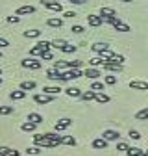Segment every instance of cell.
Returning a JSON list of instances; mask_svg holds the SVG:
<instances>
[{
	"instance_id": "8fae6325",
	"label": "cell",
	"mask_w": 148,
	"mask_h": 156,
	"mask_svg": "<svg viewBox=\"0 0 148 156\" xmlns=\"http://www.w3.org/2000/svg\"><path fill=\"white\" fill-rule=\"evenodd\" d=\"M130 87H132V89H139V91H146V89H148V82H143V80H132V82H130Z\"/></svg>"
},
{
	"instance_id": "4dcf8cb0",
	"label": "cell",
	"mask_w": 148,
	"mask_h": 156,
	"mask_svg": "<svg viewBox=\"0 0 148 156\" xmlns=\"http://www.w3.org/2000/svg\"><path fill=\"white\" fill-rule=\"evenodd\" d=\"M135 119H139V121H144V119H148V108H143V110H139V112L135 113Z\"/></svg>"
},
{
	"instance_id": "277c9868",
	"label": "cell",
	"mask_w": 148,
	"mask_h": 156,
	"mask_svg": "<svg viewBox=\"0 0 148 156\" xmlns=\"http://www.w3.org/2000/svg\"><path fill=\"white\" fill-rule=\"evenodd\" d=\"M80 76H83V73L80 69H69V71L61 73L63 82H67V80H76V78H80Z\"/></svg>"
},
{
	"instance_id": "f35d334b",
	"label": "cell",
	"mask_w": 148,
	"mask_h": 156,
	"mask_svg": "<svg viewBox=\"0 0 148 156\" xmlns=\"http://www.w3.org/2000/svg\"><path fill=\"white\" fill-rule=\"evenodd\" d=\"M107 62H115V63H124V56H120V54H113V58H111V60H107Z\"/></svg>"
},
{
	"instance_id": "7c38bea8",
	"label": "cell",
	"mask_w": 148,
	"mask_h": 156,
	"mask_svg": "<svg viewBox=\"0 0 148 156\" xmlns=\"http://www.w3.org/2000/svg\"><path fill=\"white\" fill-rule=\"evenodd\" d=\"M61 73H63V71H58V69H50V71H46V76L50 78V80H56V82H63V78H61Z\"/></svg>"
},
{
	"instance_id": "8992f818",
	"label": "cell",
	"mask_w": 148,
	"mask_h": 156,
	"mask_svg": "<svg viewBox=\"0 0 148 156\" xmlns=\"http://www.w3.org/2000/svg\"><path fill=\"white\" fill-rule=\"evenodd\" d=\"M21 65H22L24 69H41V62H39V60H32V58H26V60H22Z\"/></svg>"
},
{
	"instance_id": "ffe728a7",
	"label": "cell",
	"mask_w": 148,
	"mask_h": 156,
	"mask_svg": "<svg viewBox=\"0 0 148 156\" xmlns=\"http://www.w3.org/2000/svg\"><path fill=\"white\" fill-rule=\"evenodd\" d=\"M43 93H46V95H58V93H61V87L59 86H45Z\"/></svg>"
},
{
	"instance_id": "ac0fdd59",
	"label": "cell",
	"mask_w": 148,
	"mask_h": 156,
	"mask_svg": "<svg viewBox=\"0 0 148 156\" xmlns=\"http://www.w3.org/2000/svg\"><path fill=\"white\" fill-rule=\"evenodd\" d=\"M65 93H67L69 97H72V99H80V97H82V89H80V87H67Z\"/></svg>"
},
{
	"instance_id": "5b68a950",
	"label": "cell",
	"mask_w": 148,
	"mask_h": 156,
	"mask_svg": "<svg viewBox=\"0 0 148 156\" xmlns=\"http://www.w3.org/2000/svg\"><path fill=\"white\" fill-rule=\"evenodd\" d=\"M33 101L37 102V104H48V102H52L54 101V95H46V93H39V95H33Z\"/></svg>"
},
{
	"instance_id": "e0dca14e",
	"label": "cell",
	"mask_w": 148,
	"mask_h": 156,
	"mask_svg": "<svg viewBox=\"0 0 148 156\" xmlns=\"http://www.w3.org/2000/svg\"><path fill=\"white\" fill-rule=\"evenodd\" d=\"M91 50H92V52H96V54H102V52L109 50V45H107V43H95V45L91 47Z\"/></svg>"
},
{
	"instance_id": "1f68e13d",
	"label": "cell",
	"mask_w": 148,
	"mask_h": 156,
	"mask_svg": "<svg viewBox=\"0 0 148 156\" xmlns=\"http://www.w3.org/2000/svg\"><path fill=\"white\" fill-rule=\"evenodd\" d=\"M61 145H70V147H74V145H76V140H74L72 136H63Z\"/></svg>"
},
{
	"instance_id": "4fadbf2b",
	"label": "cell",
	"mask_w": 148,
	"mask_h": 156,
	"mask_svg": "<svg viewBox=\"0 0 148 156\" xmlns=\"http://www.w3.org/2000/svg\"><path fill=\"white\" fill-rule=\"evenodd\" d=\"M24 97H26V91L21 89V87H18V89H13V91L9 93V99H11V101H21V99H24Z\"/></svg>"
},
{
	"instance_id": "ba28073f",
	"label": "cell",
	"mask_w": 148,
	"mask_h": 156,
	"mask_svg": "<svg viewBox=\"0 0 148 156\" xmlns=\"http://www.w3.org/2000/svg\"><path fill=\"white\" fill-rule=\"evenodd\" d=\"M102 138L107 140V141H119V140H120V134H119L117 130H104Z\"/></svg>"
},
{
	"instance_id": "6da1fadb",
	"label": "cell",
	"mask_w": 148,
	"mask_h": 156,
	"mask_svg": "<svg viewBox=\"0 0 148 156\" xmlns=\"http://www.w3.org/2000/svg\"><path fill=\"white\" fill-rule=\"evenodd\" d=\"M33 141H35L37 147H43V149H54V147L59 145V143H56V141L48 140L45 134H35V136H33Z\"/></svg>"
},
{
	"instance_id": "7402d4cb",
	"label": "cell",
	"mask_w": 148,
	"mask_h": 156,
	"mask_svg": "<svg viewBox=\"0 0 148 156\" xmlns=\"http://www.w3.org/2000/svg\"><path fill=\"white\" fill-rule=\"evenodd\" d=\"M92 149H107V140L96 138L95 141H92Z\"/></svg>"
},
{
	"instance_id": "f1b7e54d",
	"label": "cell",
	"mask_w": 148,
	"mask_h": 156,
	"mask_svg": "<svg viewBox=\"0 0 148 156\" xmlns=\"http://www.w3.org/2000/svg\"><path fill=\"white\" fill-rule=\"evenodd\" d=\"M22 35L28 37V39H33V37H39V35H41V30H35V28H33V30H26Z\"/></svg>"
},
{
	"instance_id": "9f6ffc18",
	"label": "cell",
	"mask_w": 148,
	"mask_h": 156,
	"mask_svg": "<svg viewBox=\"0 0 148 156\" xmlns=\"http://www.w3.org/2000/svg\"><path fill=\"white\" fill-rule=\"evenodd\" d=\"M0 60H2V54H0Z\"/></svg>"
},
{
	"instance_id": "83f0119b",
	"label": "cell",
	"mask_w": 148,
	"mask_h": 156,
	"mask_svg": "<svg viewBox=\"0 0 148 156\" xmlns=\"http://www.w3.org/2000/svg\"><path fill=\"white\" fill-rule=\"evenodd\" d=\"M126 154H128V156H141V154H144V151L139 149V147H130V149L126 151Z\"/></svg>"
},
{
	"instance_id": "816d5d0a",
	"label": "cell",
	"mask_w": 148,
	"mask_h": 156,
	"mask_svg": "<svg viewBox=\"0 0 148 156\" xmlns=\"http://www.w3.org/2000/svg\"><path fill=\"white\" fill-rule=\"evenodd\" d=\"M8 45H9V43L6 41V39H4V37H0V48H4V47H8Z\"/></svg>"
},
{
	"instance_id": "8d00e7d4",
	"label": "cell",
	"mask_w": 148,
	"mask_h": 156,
	"mask_svg": "<svg viewBox=\"0 0 148 156\" xmlns=\"http://www.w3.org/2000/svg\"><path fill=\"white\" fill-rule=\"evenodd\" d=\"M65 45H67V41H65V39H56V41L52 43V47H56V48H59V50H61V48H63Z\"/></svg>"
},
{
	"instance_id": "9c48e42d",
	"label": "cell",
	"mask_w": 148,
	"mask_h": 156,
	"mask_svg": "<svg viewBox=\"0 0 148 156\" xmlns=\"http://www.w3.org/2000/svg\"><path fill=\"white\" fill-rule=\"evenodd\" d=\"M100 74H102V73H100L96 67H87V69H85V73H83V76L91 78V80H98Z\"/></svg>"
},
{
	"instance_id": "cb8c5ba5",
	"label": "cell",
	"mask_w": 148,
	"mask_h": 156,
	"mask_svg": "<svg viewBox=\"0 0 148 156\" xmlns=\"http://www.w3.org/2000/svg\"><path fill=\"white\" fill-rule=\"evenodd\" d=\"M100 17H117V11L113 8H100Z\"/></svg>"
},
{
	"instance_id": "680465c9",
	"label": "cell",
	"mask_w": 148,
	"mask_h": 156,
	"mask_svg": "<svg viewBox=\"0 0 148 156\" xmlns=\"http://www.w3.org/2000/svg\"><path fill=\"white\" fill-rule=\"evenodd\" d=\"M141 156H146V154H141Z\"/></svg>"
},
{
	"instance_id": "52a82bcc",
	"label": "cell",
	"mask_w": 148,
	"mask_h": 156,
	"mask_svg": "<svg viewBox=\"0 0 148 156\" xmlns=\"http://www.w3.org/2000/svg\"><path fill=\"white\" fill-rule=\"evenodd\" d=\"M70 125H72V119H69V117H63V119H59L58 123H56L54 128H56V132H63V130L69 128Z\"/></svg>"
},
{
	"instance_id": "d590c367",
	"label": "cell",
	"mask_w": 148,
	"mask_h": 156,
	"mask_svg": "<svg viewBox=\"0 0 148 156\" xmlns=\"http://www.w3.org/2000/svg\"><path fill=\"white\" fill-rule=\"evenodd\" d=\"M13 113V106H0V115H9Z\"/></svg>"
},
{
	"instance_id": "74e56055",
	"label": "cell",
	"mask_w": 148,
	"mask_h": 156,
	"mask_svg": "<svg viewBox=\"0 0 148 156\" xmlns=\"http://www.w3.org/2000/svg\"><path fill=\"white\" fill-rule=\"evenodd\" d=\"M104 80H106V84L113 86V84L117 82V76H115V74H106V78H104Z\"/></svg>"
},
{
	"instance_id": "b9f144b4",
	"label": "cell",
	"mask_w": 148,
	"mask_h": 156,
	"mask_svg": "<svg viewBox=\"0 0 148 156\" xmlns=\"http://www.w3.org/2000/svg\"><path fill=\"white\" fill-rule=\"evenodd\" d=\"M82 62L80 60H74V62H69V69H80Z\"/></svg>"
},
{
	"instance_id": "30bf717a",
	"label": "cell",
	"mask_w": 148,
	"mask_h": 156,
	"mask_svg": "<svg viewBox=\"0 0 148 156\" xmlns=\"http://www.w3.org/2000/svg\"><path fill=\"white\" fill-rule=\"evenodd\" d=\"M102 67L106 71H113V73H120L122 71V63H115V62H106Z\"/></svg>"
},
{
	"instance_id": "f907efd6",
	"label": "cell",
	"mask_w": 148,
	"mask_h": 156,
	"mask_svg": "<svg viewBox=\"0 0 148 156\" xmlns=\"http://www.w3.org/2000/svg\"><path fill=\"white\" fill-rule=\"evenodd\" d=\"M6 156H21V152H18V151H15V149H11Z\"/></svg>"
},
{
	"instance_id": "db71d44e",
	"label": "cell",
	"mask_w": 148,
	"mask_h": 156,
	"mask_svg": "<svg viewBox=\"0 0 148 156\" xmlns=\"http://www.w3.org/2000/svg\"><path fill=\"white\" fill-rule=\"evenodd\" d=\"M0 84H2V76H0Z\"/></svg>"
},
{
	"instance_id": "3957f363",
	"label": "cell",
	"mask_w": 148,
	"mask_h": 156,
	"mask_svg": "<svg viewBox=\"0 0 148 156\" xmlns=\"http://www.w3.org/2000/svg\"><path fill=\"white\" fill-rule=\"evenodd\" d=\"M41 4H43L45 8L56 11V13H61V11H63V4L58 2V0H41Z\"/></svg>"
},
{
	"instance_id": "d6a6232c",
	"label": "cell",
	"mask_w": 148,
	"mask_h": 156,
	"mask_svg": "<svg viewBox=\"0 0 148 156\" xmlns=\"http://www.w3.org/2000/svg\"><path fill=\"white\" fill-rule=\"evenodd\" d=\"M67 67H69V62L56 60V63H54V69H58V71H63V69H67Z\"/></svg>"
},
{
	"instance_id": "e575fe53",
	"label": "cell",
	"mask_w": 148,
	"mask_h": 156,
	"mask_svg": "<svg viewBox=\"0 0 148 156\" xmlns=\"http://www.w3.org/2000/svg\"><path fill=\"white\" fill-rule=\"evenodd\" d=\"M61 50H63L65 54H74V52H76V45H69V43H67Z\"/></svg>"
},
{
	"instance_id": "7dc6e473",
	"label": "cell",
	"mask_w": 148,
	"mask_h": 156,
	"mask_svg": "<svg viewBox=\"0 0 148 156\" xmlns=\"http://www.w3.org/2000/svg\"><path fill=\"white\" fill-rule=\"evenodd\" d=\"M41 58H43V60H52V52H50V50H46V52H43V54H41Z\"/></svg>"
},
{
	"instance_id": "7bdbcfd3",
	"label": "cell",
	"mask_w": 148,
	"mask_h": 156,
	"mask_svg": "<svg viewBox=\"0 0 148 156\" xmlns=\"http://www.w3.org/2000/svg\"><path fill=\"white\" fill-rule=\"evenodd\" d=\"M39 152H41V149L37 147V145H35V147H30V149H26V154H39Z\"/></svg>"
},
{
	"instance_id": "ab89813d",
	"label": "cell",
	"mask_w": 148,
	"mask_h": 156,
	"mask_svg": "<svg viewBox=\"0 0 148 156\" xmlns=\"http://www.w3.org/2000/svg\"><path fill=\"white\" fill-rule=\"evenodd\" d=\"M6 21H8L9 24H17L18 21H21V17H18V15H9V17L6 19Z\"/></svg>"
},
{
	"instance_id": "484cf974",
	"label": "cell",
	"mask_w": 148,
	"mask_h": 156,
	"mask_svg": "<svg viewBox=\"0 0 148 156\" xmlns=\"http://www.w3.org/2000/svg\"><path fill=\"white\" fill-rule=\"evenodd\" d=\"M95 101H96V102H100V104H107V102H109L111 99H109V97H107L106 93L98 91V93H96V97H95Z\"/></svg>"
},
{
	"instance_id": "5bb4252c",
	"label": "cell",
	"mask_w": 148,
	"mask_h": 156,
	"mask_svg": "<svg viewBox=\"0 0 148 156\" xmlns=\"http://www.w3.org/2000/svg\"><path fill=\"white\" fill-rule=\"evenodd\" d=\"M87 23L91 24V26H95V28H98L104 21H102V17L100 15H87Z\"/></svg>"
},
{
	"instance_id": "ee69618b",
	"label": "cell",
	"mask_w": 148,
	"mask_h": 156,
	"mask_svg": "<svg viewBox=\"0 0 148 156\" xmlns=\"http://www.w3.org/2000/svg\"><path fill=\"white\" fill-rule=\"evenodd\" d=\"M70 30H72L74 34H83V26H80V24H74Z\"/></svg>"
},
{
	"instance_id": "f546056e",
	"label": "cell",
	"mask_w": 148,
	"mask_h": 156,
	"mask_svg": "<svg viewBox=\"0 0 148 156\" xmlns=\"http://www.w3.org/2000/svg\"><path fill=\"white\" fill-rule=\"evenodd\" d=\"M35 82L33 80H26V82H22L21 86H18V87H21V89H24V91H28V89H35Z\"/></svg>"
},
{
	"instance_id": "2e32d148",
	"label": "cell",
	"mask_w": 148,
	"mask_h": 156,
	"mask_svg": "<svg viewBox=\"0 0 148 156\" xmlns=\"http://www.w3.org/2000/svg\"><path fill=\"white\" fill-rule=\"evenodd\" d=\"M32 13H35V8L33 6H21V8L15 11V15H32Z\"/></svg>"
},
{
	"instance_id": "4316f807",
	"label": "cell",
	"mask_w": 148,
	"mask_h": 156,
	"mask_svg": "<svg viewBox=\"0 0 148 156\" xmlns=\"http://www.w3.org/2000/svg\"><path fill=\"white\" fill-rule=\"evenodd\" d=\"M35 126H37L35 123L26 121V123H22V125H21V130H22V132H33V130H35Z\"/></svg>"
},
{
	"instance_id": "d4e9b609",
	"label": "cell",
	"mask_w": 148,
	"mask_h": 156,
	"mask_svg": "<svg viewBox=\"0 0 148 156\" xmlns=\"http://www.w3.org/2000/svg\"><path fill=\"white\" fill-rule=\"evenodd\" d=\"M28 121H32V123H35V125H39V123H43V117L39 115V113H35V112H32V113H28V117H26Z\"/></svg>"
},
{
	"instance_id": "c3c4849f",
	"label": "cell",
	"mask_w": 148,
	"mask_h": 156,
	"mask_svg": "<svg viewBox=\"0 0 148 156\" xmlns=\"http://www.w3.org/2000/svg\"><path fill=\"white\" fill-rule=\"evenodd\" d=\"M9 151H11L9 147H0V156H6V154H8Z\"/></svg>"
},
{
	"instance_id": "44dd1931",
	"label": "cell",
	"mask_w": 148,
	"mask_h": 156,
	"mask_svg": "<svg viewBox=\"0 0 148 156\" xmlns=\"http://www.w3.org/2000/svg\"><path fill=\"white\" fill-rule=\"evenodd\" d=\"M104 63H106V60H104L102 56H95V58H91V60H89V65L91 67H100Z\"/></svg>"
},
{
	"instance_id": "f6af8a7d",
	"label": "cell",
	"mask_w": 148,
	"mask_h": 156,
	"mask_svg": "<svg viewBox=\"0 0 148 156\" xmlns=\"http://www.w3.org/2000/svg\"><path fill=\"white\" fill-rule=\"evenodd\" d=\"M130 138L132 140H141V134L137 130H130Z\"/></svg>"
},
{
	"instance_id": "603a6c76",
	"label": "cell",
	"mask_w": 148,
	"mask_h": 156,
	"mask_svg": "<svg viewBox=\"0 0 148 156\" xmlns=\"http://www.w3.org/2000/svg\"><path fill=\"white\" fill-rule=\"evenodd\" d=\"M95 97H96V91L89 89V91L82 93V97H80V99H82V101H85V102H89V101H95Z\"/></svg>"
},
{
	"instance_id": "bcb514c9",
	"label": "cell",
	"mask_w": 148,
	"mask_h": 156,
	"mask_svg": "<svg viewBox=\"0 0 148 156\" xmlns=\"http://www.w3.org/2000/svg\"><path fill=\"white\" fill-rule=\"evenodd\" d=\"M76 15H78L76 11H63V17H65V19H74Z\"/></svg>"
},
{
	"instance_id": "9a60e30c",
	"label": "cell",
	"mask_w": 148,
	"mask_h": 156,
	"mask_svg": "<svg viewBox=\"0 0 148 156\" xmlns=\"http://www.w3.org/2000/svg\"><path fill=\"white\" fill-rule=\"evenodd\" d=\"M46 24L50 28H61L63 26V19H59V17H50L48 21H46Z\"/></svg>"
},
{
	"instance_id": "60d3db41",
	"label": "cell",
	"mask_w": 148,
	"mask_h": 156,
	"mask_svg": "<svg viewBox=\"0 0 148 156\" xmlns=\"http://www.w3.org/2000/svg\"><path fill=\"white\" fill-rule=\"evenodd\" d=\"M128 149H130V145H128V143H124V141H119V143H117V151H122V152H126Z\"/></svg>"
},
{
	"instance_id": "7a4b0ae2",
	"label": "cell",
	"mask_w": 148,
	"mask_h": 156,
	"mask_svg": "<svg viewBox=\"0 0 148 156\" xmlns=\"http://www.w3.org/2000/svg\"><path fill=\"white\" fill-rule=\"evenodd\" d=\"M50 47H52V43H48V41H39L32 50H30V56H41L43 52H46V50H50Z\"/></svg>"
},
{
	"instance_id": "836d02e7",
	"label": "cell",
	"mask_w": 148,
	"mask_h": 156,
	"mask_svg": "<svg viewBox=\"0 0 148 156\" xmlns=\"http://www.w3.org/2000/svg\"><path fill=\"white\" fill-rule=\"evenodd\" d=\"M89 89H92V91H96V93H98V91H102V89H104V84H102V82H98V80H95V82L91 84V87H89Z\"/></svg>"
},
{
	"instance_id": "11a10c76",
	"label": "cell",
	"mask_w": 148,
	"mask_h": 156,
	"mask_svg": "<svg viewBox=\"0 0 148 156\" xmlns=\"http://www.w3.org/2000/svg\"><path fill=\"white\" fill-rule=\"evenodd\" d=\"M144 154H146V156H148V151H146V152H144Z\"/></svg>"
},
{
	"instance_id": "d6986e66",
	"label": "cell",
	"mask_w": 148,
	"mask_h": 156,
	"mask_svg": "<svg viewBox=\"0 0 148 156\" xmlns=\"http://www.w3.org/2000/svg\"><path fill=\"white\" fill-rule=\"evenodd\" d=\"M113 26H115V30H119V32H130V26H128L124 21H120L119 17H117V21L113 23Z\"/></svg>"
},
{
	"instance_id": "f5cc1de1",
	"label": "cell",
	"mask_w": 148,
	"mask_h": 156,
	"mask_svg": "<svg viewBox=\"0 0 148 156\" xmlns=\"http://www.w3.org/2000/svg\"><path fill=\"white\" fill-rule=\"evenodd\" d=\"M120 2H126V4H128V2H132V0H120Z\"/></svg>"
},
{
	"instance_id": "681fc988",
	"label": "cell",
	"mask_w": 148,
	"mask_h": 156,
	"mask_svg": "<svg viewBox=\"0 0 148 156\" xmlns=\"http://www.w3.org/2000/svg\"><path fill=\"white\" fill-rule=\"evenodd\" d=\"M69 2L74 6H82V4H85V0H69Z\"/></svg>"
},
{
	"instance_id": "6f0895ef",
	"label": "cell",
	"mask_w": 148,
	"mask_h": 156,
	"mask_svg": "<svg viewBox=\"0 0 148 156\" xmlns=\"http://www.w3.org/2000/svg\"><path fill=\"white\" fill-rule=\"evenodd\" d=\"M0 74H2V69H0Z\"/></svg>"
}]
</instances>
